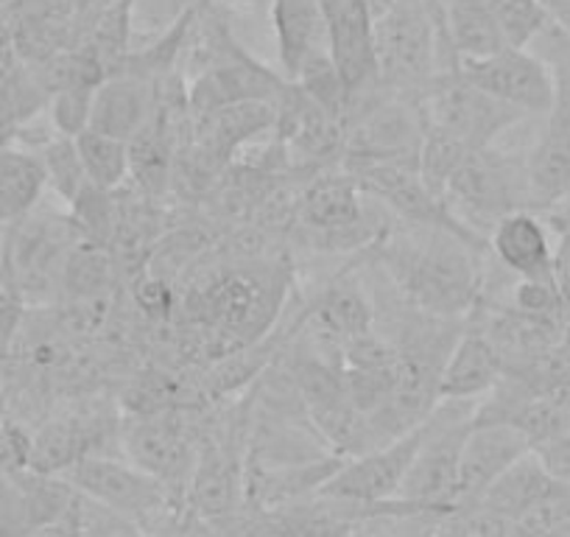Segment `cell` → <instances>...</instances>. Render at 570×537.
Listing matches in <instances>:
<instances>
[{
	"instance_id": "4dcf8cb0",
	"label": "cell",
	"mask_w": 570,
	"mask_h": 537,
	"mask_svg": "<svg viewBox=\"0 0 570 537\" xmlns=\"http://www.w3.org/2000/svg\"><path fill=\"white\" fill-rule=\"evenodd\" d=\"M104 7H109V3H118V0H101Z\"/></svg>"
},
{
	"instance_id": "3957f363",
	"label": "cell",
	"mask_w": 570,
	"mask_h": 537,
	"mask_svg": "<svg viewBox=\"0 0 570 537\" xmlns=\"http://www.w3.org/2000/svg\"><path fill=\"white\" fill-rule=\"evenodd\" d=\"M79 496L120 515L146 537L188 535L185 504L155 476L118 457H85L62 473Z\"/></svg>"
},
{
	"instance_id": "6da1fadb",
	"label": "cell",
	"mask_w": 570,
	"mask_h": 537,
	"mask_svg": "<svg viewBox=\"0 0 570 537\" xmlns=\"http://www.w3.org/2000/svg\"><path fill=\"white\" fill-rule=\"evenodd\" d=\"M411 311L440 322H464L484 292L490 244H473L434 227H389L372 246Z\"/></svg>"
},
{
	"instance_id": "7a4b0ae2",
	"label": "cell",
	"mask_w": 570,
	"mask_h": 537,
	"mask_svg": "<svg viewBox=\"0 0 570 537\" xmlns=\"http://www.w3.org/2000/svg\"><path fill=\"white\" fill-rule=\"evenodd\" d=\"M377 87L422 98L436 76L456 68L442 40L436 0H392L375 18Z\"/></svg>"
},
{
	"instance_id": "2e32d148",
	"label": "cell",
	"mask_w": 570,
	"mask_h": 537,
	"mask_svg": "<svg viewBox=\"0 0 570 537\" xmlns=\"http://www.w3.org/2000/svg\"><path fill=\"white\" fill-rule=\"evenodd\" d=\"M272 23L285 81L297 85L314 65L331 59L322 0H272Z\"/></svg>"
},
{
	"instance_id": "d4e9b609",
	"label": "cell",
	"mask_w": 570,
	"mask_h": 537,
	"mask_svg": "<svg viewBox=\"0 0 570 537\" xmlns=\"http://www.w3.org/2000/svg\"><path fill=\"white\" fill-rule=\"evenodd\" d=\"M512 48H529L551 23L542 0H487Z\"/></svg>"
},
{
	"instance_id": "277c9868",
	"label": "cell",
	"mask_w": 570,
	"mask_h": 537,
	"mask_svg": "<svg viewBox=\"0 0 570 537\" xmlns=\"http://www.w3.org/2000/svg\"><path fill=\"white\" fill-rule=\"evenodd\" d=\"M422 135V98L394 96L377 87L353 104L344 131L342 168L361 172L375 166H400L416 172Z\"/></svg>"
},
{
	"instance_id": "5b68a950",
	"label": "cell",
	"mask_w": 570,
	"mask_h": 537,
	"mask_svg": "<svg viewBox=\"0 0 570 537\" xmlns=\"http://www.w3.org/2000/svg\"><path fill=\"white\" fill-rule=\"evenodd\" d=\"M79 241L70 216L29 213L3 227L0 275L20 292L29 309H51L62 300V275L70 250Z\"/></svg>"
},
{
	"instance_id": "83f0119b",
	"label": "cell",
	"mask_w": 570,
	"mask_h": 537,
	"mask_svg": "<svg viewBox=\"0 0 570 537\" xmlns=\"http://www.w3.org/2000/svg\"><path fill=\"white\" fill-rule=\"evenodd\" d=\"M553 283L564 303L570 305V224L559 227L557 246H553Z\"/></svg>"
},
{
	"instance_id": "f1b7e54d",
	"label": "cell",
	"mask_w": 570,
	"mask_h": 537,
	"mask_svg": "<svg viewBox=\"0 0 570 537\" xmlns=\"http://www.w3.org/2000/svg\"><path fill=\"white\" fill-rule=\"evenodd\" d=\"M542 3H546L551 23L570 37V0H542Z\"/></svg>"
},
{
	"instance_id": "52a82bcc",
	"label": "cell",
	"mask_w": 570,
	"mask_h": 537,
	"mask_svg": "<svg viewBox=\"0 0 570 537\" xmlns=\"http://www.w3.org/2000/svg\"><path fill=\"white\" fill-rule=\"evenodd\" d=\"M445 202L459 222L475 233L490 235L501 218L531 211L525 155H507L495 146L470 152L448 183Z\"/></svg>"
},
{
	"instance_id": "7402d4cb",
	"label": "cell",
	"mask_w": 570,
	"mask_h": 537,
	"mask_svg": "<svg viewBox=\"0 0 570 537\" xmlns=\"http://www.w3.org/2000/svg\"><path fill=\"white\" fill-rule=\"evenodd\" d=\"M120 272L109 246L79 238L70 250L62 275V300L112 297ZM59 300V303H62Z\"/></svg>"
},
{
	"instance_id": "e0dca14e",
	"label": "cell",
	"mask_w": 570,
	"mask_h": 537,
	"mask_svg": "<svg viewBox=\"0 0 570 537\" xmlns=\"http://www.w3.org/2000/svg\"><path fill=\"white\" fill-rule=\"evenodd\" d=\"M490 255L514 281L553 283V241L540 213L518 211L487 235Z\"/></svg>"
},
{
	"instance_id": "603a6c76",
	"label": "cell",
	"mask_w": 570,
	"mask_h": 537,
	"mask_svg": "<svg viewBox=\"0 0 570 537\" xmlns=\"http://www.w3.org/2000/svg\"><path fill=\"white\" fill-rule=\"evenodd\" d=\"M73 144L79 149L87 183L92 188L115 194V191H120L129 183V144L107 138V135L92 129H85L81 135H76Z\"/></svg>"
},
{
	"instance_id": "5bb4252c",
	"label": "cell",
	"mask_w": 570,
	"mask_h": 537,
	"mask_svg": "<svg viewBox=\"0 0 570 537\" xmlns=\"http://www.w3.org/2000/svg\"><path fill=\"white\" fill-rule=\"evenodd\" d=\"M331 31V59L353 104L377 90L375 14L366 0H322Z\"/></svg>"
},
{
	"instance_id": "f546056e",
	"label": "cell",
	"mask_w": 570,
	"mask_h": 537,
	"mask_svg": "<svg viewBox=\"0 0 570 537\" xmlns=\"http://www.w3.org/2000/svg\"><path fill=\"white\" fill-rule=\"evenodd\" d=\"M185 537H210V535H207L205 529H199V526L190 524V526H188V535H185Z\"/></svg>"
},
{
	"instance_id": "30bf717a",
	"label": "cell",
	"mask_w": 570,
	"mask_h": 537,
	"mask_svg": "<svg viewBox=\"0 0 570 537\" xmlns=\"http://www.w3.org/2000/svg\"><path fill=\"white\" fill-rule=\"evenodd\" d=\"M210 37L216 42L210 46V62L205 65V70L196 76L188 90L194 120L207 118L216 109L240 101H268L277 107L292 81H285L279 74L246 57L224 31L216 29Z\"/></svg>"
},
{
	"instance_id": "7c38bea8",
	"label": "cell",
	"mask_w": 570,
	"mask_h": 537,
	"mask_svg": "<svg viewBox=\"0 0 570 537\" xmlns=\"http://www.w3.org/2000/svg\"><path fill=\"white\" fill-rule=\"evenodd\" d=\"M459 70L487 96L518 109L525 118H546L553 104V70L529 48H503L487 59L459 62Z\"/></svg>"
},
{
	"instance_id": "8fae6325",
	"label": "cell",
	"mask_w": 570,
	"mask_h": 537,
	"mask_svg": "<svg viewBox=\"0 0 570 537\" xmlns=\"http://www.w3.org/2000/svg\"><path fill=\"white\" fill-rule=\"evenodd\" d=\"M350 174L358 179L366 199L375 202L394 222H403L405 227L448 230V233L462 235V238L473 241V244H490L487 235L475 233L468 224L459 222L451 207H448V202L428 188L414 168L375 166Z\"/></svg>"
},
{
	"instance_id": "9a60e30c",
	"label": "cell",
	"mask_w": 570,
	"mask_h": 537,
	"mask_svg": "<svg viewBox=\"0 0 570 537\" xmlns=\"http://www.w3.org/2000/svg\"><path fill=\"white\" fill-rule=\"evenodd\" d=\"M531 453L529 440L514 426L473 423L468 431L459 465V504L470 507L479 501L512 465Z\"/></svg>"
},
{
	"instance_id": "44dd1931",
	"label": "cell",
	"mask_w": 570,
	"mask_h": 537,
	"mask_svg": "<svg viewBox=\"0 0 570 537\" xmlns=\"http://www.w3.org/2000/svg\"><path fill=\"white\" fill-rule=\"evenodd\" d=\"M46 185V166L40 155L0 149V227H9L35 213Z\"/></svg>"
},
{
	"instance_id": "d6986e66",
	"label": "cell",
	"mask_w": 570,
	"mask_h": 537,
	"mask_svg": "<svg viewBox=\"0 0 570 537\" xmlns=\"http://www.w3.org/2000/svg\"><path fill=\"white\" fill-rule=\"evenodd\" d=\"M157 107V85L135 74H109L92 92L90 126L107 138L129 144L149 124Z\"/></svg>"
},
{
	"instance_id": "9c48e42d",
	"label": "cell",
	"mask_w": 570,
	"mask_h": 537,
	"mask_svg": "<svg viewBox=\"0 0 570 537\" xmlns=\"http://www.w3.org/2000/svg\"><path fill=\"white\" fill-rule=\"evenodd\" d=\"M422 113L428 124L459 138L473 152L495 146L503 131L525 118L464 79L459 65L442 70L434 85L422 92Z\"/></svg>"
},
{
	"instance_id": "ac0fdd59",
	"label": "cell",
	"mask_w": 570,
	"mask_h": 537,
	"mask_svg": "<svg viewBox=\"0 0 570 537\" xmlns=\"http://www.w3.org/2000/svg\"><path fill=\"white\" fill-rule=\"evenodd\" d=\"M503 375H507V367H503L495 344L481 331V325H475L473 320H464L462 333L453 342L445 367H442L440 400H473V403H479L501 383Z\"/></svg>"
},
{
	"instance_id": "cb8c5ba5",
	"label": "cell",
	"mask_w": 570,
	"mask_h": 537,
	"mask_svg": "<svg viewBox=\"0 0 570 537\" xmlns=\"http://www.w3.org/2000/svg\"><path fill=\"white\" fill-rule=\"evenodd\" d=\"M470 152L473 149H468L462 140L448 135V131L436 129V126H431L425 120V135H422L420 157H416V174H420V179L428 188L445 199L448 183L459 172V166L468 160Z\"/></svg>"
},
{
	"instance_id": "4316f807",
	"label": "cell",
	"mask_w": 570,
	"mask_h": 537,
	"mask_svg": "<svg viewBox=\"0 0 570 537\" xmlns=\"http://www.w3.org/2000/svg\"><path fill=\"white\" fill-rule=\"evenodd\" d=\"M98 85H68L53 92L51 118L59 138H76L90 126L92 92Z\"/></svg>"
},
{
	"instance_id": "ba28073f",
	"label": "cell",
	"mask_w": 570,
	"mask_h": 537,
	"mask_svg": "<svg viewBox=\"0 0 570 537\" xmlns=\"http://www.w3.org/2000/svg\"><path fill=\"white\" fill-rule=\"evenodd\" d=\"M199 435L202 420L194 409L126 414V420H120V448L126 462L155 476L183 504L196 468Z\"/></svg>"
},
{
	"instance_id": "ffe728a7",
	"label": "cell",
	"mask_w": 570,
	"mask_h": 537,
	"mask_svg": "<svg viewBox=\"0 0 570 537\" xmlns=\"http://www.w3.org/2000/svg\"><path fill=\"white\" fill-rule=\"evenodd\" d=\"M442 40L456 62H475L509 48L487 0H436Z\"/></svg>"
},
{
	"instance_id": "4fadbf2b",
	"label": "cell",
	"mask_w": 570,
	"mask_h": 537,
	"mask_svg": "<svg viewBox=\"0 0 570 537\" xmlns=\"http://www.w3.org/2000/svg\"><path fill=\"white\" fill-rule=\"evenodd\" d=\"M422 435H425V423L416 426L409 435L397 437V440L386 442V446L375 448V451L364 453V457L347 459L316 496L366 504V507L394 501L411 462H414Z\"/></svg>"
},
{
	"instance_id": "484cf974",
	"label": "cell",
	"mask_w": 570,
	"mask_h": 537,
	"mask_svg": "<svg viewBox=\"0 0 570 537\" xmlns=\"http://www.w3.org/2000/svg\"><path fill=\"white\" fill-rule=\"evenodd\" d=\"M40 157L42 166H46L48 185H51L68 205H73V202L85 194L87 185H90L87 183L85 166H81V157L73 138L51 140V144H46Z\"/></svg>"
},
{
	"instance_id": "8992f818",
	"label": "cell",
	"mask_w": 570,
	"mask_h": 537,
	"mask_svg": "<svg viewBox=\"0 0 570 537\" xmlns=\"http://www.w3.org/2000/svg\"><path fill=\"white\" fill-rule=\"evenodd\" d=\"M475 407L479 403L473 400H440V407L428 414L425 435L397 492L400 501L431 515H448L456 509L459 465Z\"/></svg>"
}]
</instances>
